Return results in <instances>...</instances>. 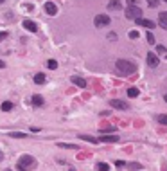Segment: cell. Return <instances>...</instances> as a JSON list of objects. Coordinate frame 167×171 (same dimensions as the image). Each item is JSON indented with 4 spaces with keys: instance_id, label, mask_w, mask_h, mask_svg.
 I'll list each match as a JSON object with an SVG mask.
<instances>
[{
    "instance_id": "16",
    "label": "cell",
    "mask_w": 167,
    "mask_h": 171,
    "mask_svg": "<svg viewBox=\"0 0 167 171\" xmlns=\"http://www.w3.org/2000/svg\"><path fill=\"white\" fill-rule=\"evenodd\" d=\"M158 20H160V25L164 29H167V13H160L158 14Z\"/></svg>"
},
{
    "instance_id": "38",
    "label": "cell",
    "mask_w": 167,
    "mask_h": 171,
    "mask_svg": "<svg viewBox=\"0 0 167 171\" xmlns=\"http://www.w3.org/2000/svg\"><path fill=\"white\" fill-rule=\"evenodd\" d=\"M166 2H167V0H166Z\"/></svg>"
},
{
    "instance_id": "5",
    "label": "cell",
    "mask_w": 167,
    "mask_h": 171,
    "mask_svg": "<svg viewBox=\"0 0 167 171\" xmlns=\"http://www.w3.org/2000/svg\"><path fill=\"white\" fill-rule=\"evenodd\" d=\"M110 106H113V108H117V110H128V108H130V105H128L126 101H122V99H112V101H110Z\"/></svg>"
},
{
    "instance_id": "31",
    "label": "cell",
    "mask_w": 167,
    "mask_h": 171,
    "mask_svg": "<svg viewBox=\"0 0 167 171\" xmlns=\"http://www.w3.org/2000/svg\"><path fill=\"white\" fill-rule=\"evenodd\" d=\"M4 38H7V32H5V31L0 32V40H4Z\"/></svg>"
},
{
    "instance_id": "34",
    "label": "cell",
    "mask_w": 167,
    "mask_h": 171,
    "mask_svg": "<svg viewBox=\"0 0 167 171\" xmlns=\"http://www.w3.org/2000/svg\"><path fill=\"white\" fill-rule=\"evenodd\" d=\"M2 159H4V155H2V151H0V160H2Z\"/></svg>"
},
{
    "instance_id": "8",
    "label": "cell",
    "mask_w": 167,
    "mask_h": 171,
    "mask_svg": "<svg viewBox=\"0 0 167 171\" xmlns=\"http://www.w3.org/2000/svg\"><path fill=\"white\" fill-rule=\"evenodd\" d=\"M95 141H97V142H117L119 137H117V135H103V137H97Z\"/></svg>"
},
{
    "instance_id": "6",
    "label": "cell",
    "mask_w": 167,
    "mask_h": 171,
    "mask_svg": "<svg viewBox=\"0 0 167 171\" xmlns=\"http://www.w3.org/2000/svg\"><path fill=\"white\" fill-rule=\"evenodd\" d=\"M158 63H160L158 56H157L155 52H148V65H149L151 69H155V67H158Z\"/></svg>"
},
{
    "instance_id": "15",
    "label": "cell",
    "mask_w": 167,
    "mask_h": 171,
    "mask_svg": "<svg viewBox=\"0 0 167 171\" xmlns=\"http://www.w3.org/2000/svg\"><path fill=\"white\" fill-rule=\"evenodd\" d=\"M58 146H59V148H63V150H79V146H77V144H65V142H58Z\"/></svg>"
},
{
    "instance_id": "2",
    "label": "cell",
    "mask_w": 167,
    "mask_h": 171,
    "mask_svg": "<svg viewBox=\"0 0 167 171\" xmlns=\"http://www.w3.org/2000/svg\"><path fill=\"white\" fill-rule=\"evenodd\" d=\"M36 166V159L32 155H22L16 162V169L18 171H31Z\"/></svg>"
},
{
    "instance_id": "28",
    "label": "cell",
    "mask_w": 167,
    "mask_h": 171,
    "mask_svg": "<svg viewBox=\"0 0 167 171\" xmlns=\"http://www.w3.org/2000/svg\"><path fill=\"white\" fill-rule=\"evenodd\" d=\"M148 41H149L151 45L155 43V36H153V32H148Z\"/></svg>"
},
{
    "instance_id": "26",
    "label": "cell",
    "mask_w": 167,
    "mask_h": 171,
    "mask_svg": "<svg viewBox=\"0 0 167 171\" xmlns=\"http://www.w3.org/2000/svg\"><path fill=\"white\" fill-rule=\"evenodd\" d=\"M139 36H140V32H139V31H130V38H133V40H135V38H139Z\"/></svg>"
},
{
    "instance_id": "30",
    "label": "cell",
    "mask_w": 167,
    "mask_h": 171,
    "mask_svg": "<svg viewBox=\"0 0 167 171\" xmlns=\"http://www.w3.org/2000/svg\"><path fill=\"white\" fill-rule=\"evenodd\" d=\"M148 4H149L151 7H157V5H158V0H148Z\"/></svg>"
},
{
    "instance_id": "23",
    "label": "cell",
    "mask_w": 167,
    "mask_h": 171,
    "mask_svg": "<svg viewBox=\"0 0 167 171\" xmlns=\"http://www.w3.org/2000/svg\"><path fill=\"white\" fill-rule=\"evenodd\" d=\"M128 96H130V97H137V96H139V88H135V87L128 88Z\"/></svg>"
},
{
    "instance_id": "21",
    "label": "cell",
    "mask_w": 167,
    "mask_h": 171,
    "mask_svg": "<svg viewBox=\"0 0 167 171\" xmlns=\"http://www.w3.org/2000/svg\"><path fill=\"white\" fill-rule=\"evenodd\" d=\"M95 168H97V171H110V164H106V162H99Z\"/></svg>"
},
{
    "instance_id": "11",
    "label": "cell",
    "mask_w": 167,
    "mask_h": 171,
    "mask_svg": "<svg viewBox=\"0 0 167 171\" xmlns=\"http://www.w3.org/2000/svg\"><path fill=\"white\" fill-rule=\"evenodd\" d=\"M45 11L54 16V14L58 13V7H56V4H52V2H47V4H45Z\"/></svg>"
},
{
    "instance_id": "32",
    "label": "cell",
    "mask_w": 167,
    "mask_h": 171,
    "mask_svg": "<svg viewBox=\"0 0 167 171\" xmlns=\"http://www.w3.org/2000/svg\"><path fill=\"white\" fill-rule=\"evenodd\" d=\"M31 132H32V133H36V132H40V128H38V126H32V128H31Z\"/></svg>"
},
{
    "instance_id": "17",
    "label": "cell",
    "mask_w": 167,
    "mask_h": 171,
    "mask_svg": "<svg viewBox=\"0 0 167 171\" xmlns=\"http://www.w3.org/2000/svg\"><path fill=\"white\" fill-rule=\"evenodd\" d=\"M32 105H34V106H41V105H43V97L38 96V94L32 96Z\"/></svg>"
},
{
    "instance_id": "18",
    "label": "cell",
    "mask_w": 167,
    "mask_h": 171,
    "mask_svg": "<svg viewBox=\"0 0 167 171\" xmlns=\"http://www.w3.org/2000/svg\"><path fill=\"white\" fill-rule=\"evenodd\" d=\"M0 108H2V112H11V110H13V103H11V101H4Z\"/></svg>"
},
{
    "instance_id": "36",
    "label": "cell",
    "mask_w": 167,
    "mask_h": 171,
    "mask_svg": "<svg viewBox=\"0 0 167 171\" xmlns=\"http://www.w3.org/2000/svg\"><path fill=\"white\" fill-rule=\"evenodd\" d=\"M166 103H167V96H166Z\"/></svg>"
},
{
    "instance_id": "10",
    "label": "cell",
    "mask_w": 167,
    "mask_h": 171,
    "mask_svg": "<svg viewBox=\"0 0 167 171\" xmlns=\"http://www.w3.org/2000/svg\"><path fill=\"white\" fill-rule=\"evenodd\" d=\"M137 25H144L146 29H153V27H155V23H153L151 20H148V18H140V20H137Z\"/></svg>"
},
{
    "instance_id": "12",
    "label": "cell",
    "mask_w": 167,
    "mask_h": 171,
    "mask_svg": "<svg viewBox=\"0 0 167 171\" xmlns=\"http://www.w3.org/2000/svg\"><path fill=\"white\" fill-rule=\"evenodd\" d=\"M108 9H122V2H119V0H110V2H108Z\"/></svg>"
},
{
    "instance_id": "22",
    "label": "cell",
    "mask_w": 167,
    "mask_h": 171,
    "mask_svg": "<svg viewBox=\"0 0 167 171\" xmlns=\"http://www.w3.org/2000/svg\"><path fill=\"white\" fill-rule=\"evenodd\" d=\"M157 121H158L160 124H166L167 126V115L166 114H158V115H157Z\"/></svg>"
},
{
    "instance_id": "33",
    "label": "cell",
    "mask_w": 167,
    "mask_h": 171,
    "mask_svg": "<svg viewBox=\"0 0 167 171\" xmlns=\"http://www.w3.org/2000/svg\"><path fill=\"white\" fill-rule=\"evenodd\" d=\"M4 67H5V63H4V61L0 60V69H4Z\"/></svg>"
},
{
    "instance_id": "27",
    "label": "cell",
    "mask_w": 167,
    "mask_h": 171,
    "mask_svg": "<svg viewBox=\"0 0 167 171\" xmlns=\"http://www.w3.org/2000/svg\"><path fill=\"white\" fill-rule=\"evenodd\" d=\"M139 4H140V0H128V5H135V7H140Z\"/></svg>"
},
{
    "instance_id": "3",
    "label": "cell",
    "mask_w": 167,
    "mask_h": 171,
    "mask_svg": "<svg viewBox=\"0 0 167 171\" xmlns=\"http://www.w3.org/2000/svg\"><path fill=\"white\" fill-rule=\"evenodd\" d=\"M124 13H126V18L135 20V22L142 18V9H140V7H135V5H128Z\"/></svg>"
},
{
    "instance_id": "13",
    "label": "cell",
    "mask_w": 167,
    "mask_h": 171,
    "mask_svg": "<svg viewBox=\"0 0 167 171\" xmlns=\"http://www.w3.org/2000/svg\"><path fill=\"white\" fill-rule=\"evenodd\" d=\"M126 168H128L130 171H140V169H142V166H140L139 162H128V164H126Z\"/></svg>"
},
{
    "instance_id": "19",
    "label": "cell",
    "mask_w": 167,
    "mask_h": 171,
    "mask_svg": "<svg viewBox=\"0 0 167 171\" xmlns=\"http://www.w3.org/2000/svg\"><path fill=\"white\" fill-rule=\"evenodd\" d=\"M9 137H13V139H25L27 133H23V132H11Z\"/></svg>"
},
{
    "instance_id": "14",
    "label": "cell",
    "mask_w": 167,
    "mask_h": 171,
    "mask_svg": "<svg viewBox=\"0 0 167 171\" xmlns=\"http://www.w3.org/2000/svg\"><path fill=\"white\" fill-rule=\"evenodd\" d=\"M34 83L43 85V83H45V74H43V72H38V74L34 76Z\"/></svg>"
},
{
    "instance_id": "1",
    "label": "cell",
    "mask_w": 167,
    "mask_h": 171,
    "mask_svg": "<svg viewBox=\"0 0 167 171\" xmlns=\"http://www.w3.org/2000/svg\"><path fill=\"white\" fill-rule=\"evenodd\" d=\"M115 69H117V74H121V76H131L137 72V65L130 60H117Z\"/></svg>"
},
{
    "instance_id": "9",
    "label": "cell",
    "mask_w": 167,
    "mask_h": 171,
    "mask_svg": "<svg viewBox=\"0 0 167 171\" xmlns=\"http://www.w3.org/2000/svg\"><path fill=\"white\" fill-rule=\"evenodd\" d=\"M76 87H79V88H85L86 87V81L83 79V78H79V76H72V79H70Z\"/></svg>"
},
{
    "instance_id": "4",
    "label": "cell",
    "mask_w": 167,
    "mask_h": 171,
    "mask_svg": "<svg viewBox=\"0 0 167 171\" xmlns=\"http://www.w3.org/2000/svg\"><path fill=\"white\" fill-rule=\"evenodd\" d=\"M110 16L108 14H95V18H94V23H95V27H104V25H110Z\"/></svg>"
},
{
    "instance_id": "25",
    "label": "cell",
    "mask_w": 167,
    "mask_h": 171,
    "mask_svg": "<svg viewBox=\"0 0 167 171\" xmlns=\"http://www.w3.org/2000/svg\"><path fill=\"white\" fill-rule=\"evenodd\" d=\"M157 52H158V54H166L167 49L164 47V45H158V47H157Z\"/></svg>"
},
{
    "instance_id": "24",
    "label": "cell",
    "mask_w": 167,
    "mask_h": 171,
    "mask_svg": "<svg viewBox=\"0 0 167 171\" xmlns=\"http://www.w3.org/2000/svg\"><path fill=\"white\" fill-rule=\"evenodd\" d=\"M47 65H49V69H58V61L56 60H49Z\"/></svg>"
},
{
    "instance_id": "20",
    "label": "cell",
    "mask_w": 167,
    "mask_h": 171,
    "mask_svg": "<svg viewBox=\"0 0 167 171\" xmlns=\"http://www.w3.org/2000/svg\"><path fill=\"white\" fill-rule=\"evenodd\" d=\"M117 132V126H103L101 128V133H113Z\"/></svg>"
},
{
    "instance_id": "29",
    "label": "cell",
    "mask_w": 167,
    "mask_h": 171,
    "mask_svg": "<svg viewBox=\"0 0 167 171\" xmlns=\"http://www.w3.org/2000/svg\"><path fill=\"white\" fill-rule=\"evenodd\" d=\"M115 166H117V168H124V166H126V162H124V160H117V162H115Z\"/></svg>"
},
{
    "instance_id": "37",
    "label": "cell",
    "mask_w": 167,
    "mask_h": 171,
    "mask_svg": "<svg viewBox=\"0 0 167 171\" xmlns=\"http://www.w3.org/2000/svg\"><path fill=\"white\" fill-rule=\"evenodd\" d=\"M5 171H11V169H5Z\"/></svg>"
},
{
    "instance_id": "7",
    "label": "cell",
    "mask_w": 167,
    "mask_h": 171,
    "mask_svg": "<svg viewBox=\"0 0 167 171\" xmlns=\"http://www.w3.org/2000/svg\"><path fill=\"white\" fill-rule=\"evenodd\" d=\"M22 25H23V29H27V31H31V32H36V31H38V25H36L32 20H23Z\"/></svg>"
},
{
    "instance_id": "35",
    "label": "cell",
    "mask_w": 167,
    "mask_h": 171,
    "mask_svg": "<svg viewBox=\"0 0 167 171\" xmlns=\"http://www.w3.org/2000/svg\"><path fill=\"white\" fill-rule=\"evenodd\" d=\"M2 2H5V0H0V4H2Z\"/></svg>"
}]
</instances>
